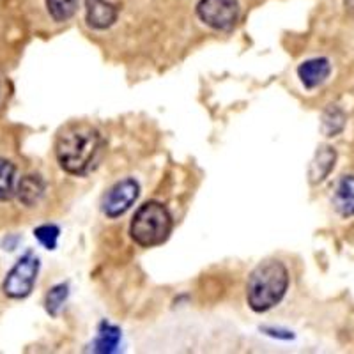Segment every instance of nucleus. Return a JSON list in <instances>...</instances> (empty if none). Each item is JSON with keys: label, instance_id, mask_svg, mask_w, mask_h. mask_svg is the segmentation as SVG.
<instances>
[{"label": "nucleus", "instance_id": "1", "mask_svg": "<svg viewBox=\"0 0 354 354\" xmlns=\"http://www.w3.org/2000/svg\"><path fill=\"white\" fill-rule=\"evenodd\" d=\"M101 147V135L88 122H71L55 138L57 163L69 176H85Z\"/></svg>", "mask_w": 354, "mask_h": 354}, {"label": "nucleus", "instance_id": "2", "mask_svg": "<svg viewBox=\"0 0 354 354\" xmlns=\"http://www.w3.org/2000/svg\"><path fill=\"white\" fill-rule=\"evenodd\" d=\"M290 277L287 266L278 259L261 262L248 277L246 301L257 314H264L282 303L289 289Z\"/></svg>", "mask_w": 354, "mask_h": 354}, {"label": "nucleus", "instance_id": "3", "mask_svg": "<svg viewBox=\"0 0 354 354\" xmlns=\"http://www.w3.org/2000/svg\"><path fill=\"white\" fill-rule=\"evenodd\" d=\"M174 221L169 209L161 202L142 204L129 223V236L142 248H154L169 239Z\"/></svg>", "mask_w": 354, "mask_h": 354}, {"label": "nucleus", "instance_id": "4", "mask_svg": "<svg viewBox=\"0 0 354 354\" xmlns=\"http://www.w3.org/2000/svg\"><path fill=\"white\" fill-rule=\"evenodd\" d=\"M39 259L34 252H25L11 270L6 274L2 282V294L9 299H25L32 294L36 286L37 274H39Z\"/></svg>", "mask_w": 354, "mask_h": 354}, {"label": "nucleus", "instance_id": "5", "mask_svg": "<svg viewBox=\"0 0 354 354\" xmlns=\"http://www.w3.org/2000/svg\"><path fill=\"white\" fill-rule=\"evenodd\" d=\"M197 17L218 32H230L239 21V0H198Z\"/></svg>", "mask_w": 354, "mask_h": 354}, {"label": "nucleus", "instance_id": "6", "mask_svg": "<svg viewBox=\"0 0 354 354\" xmlns=\"http://www.w3.org/2000/svg\"><path fill=\"white\" fill-rule=\"evenodd\" d=\"M138 195H140V185L131 177H126L122 181L115 183L103 197V204H101L103 214L110 220L122 216L138 201Z\"/></svg>", "mask_w": 354, "mask_h": 354}, {"label": "nucleus", "instance_id": "7", "mask_svg": "<svg viewBox=\"0 0 354 354\" xmlns=\"http://www.w3.org/2000/svg\"><path fill=\"white\" fill-rule=\"evenodd\" d=\"M119 9L109 0H85V20L94 30H106L115 25Z\"/></svg>", "mask_w": 354, "mask_h": 354}, {"label": "nucleus", "instance_id": "8", "mask_svg": "<svg viewBox=\"0 0 354 354\" xmlns=\"http://www.w3.org/2000/svg\"><path fill=\"white\" fill-rule=\"evenodd\" d=\"M46 195V181L39 174H25L20 177L17 189V202L25 209H34Z\"/></svg>", "mask_w": 354, "mask_h": 354}, {"label": "nucleus", "instance_id": "9", "mask_svg": "<svg viewBox=\"0 0 354 354\" xmlns=\"http://www.w3.org/2000/svg\"><path fill=\"white\" fill-rule=\"evenodd\" d=\"M20 167L12 158L0 154V205L17 201V189L20 183Z\"/></svg>", "mask_w": 354, "mask_h": 354}, {"label": "nucleus", "instance_id": "10", "mask_svg": "<svg viewBox=\"0 0 354 354\" xmlns=\"http://www.w3.org/2000/svg\"><path fill=\"white\" fill-rule=\"evenodd\" d=\"M331 75V64L324 57H315V59H308V61L301 62L298 68V78L303 84V87L312 91L322 85L330 78Z\"/></svg>", "mask_w": 354, "mask_h": 354}, {"label": "nucleus", "instance_id": "11", "mask_svg": "<svg viewBox=\"0 0 354 354\" xmlns=\"http://www.w3.org/2000/svg\"><path fill=\"white\" fill-rule=\"evenodd\" d=\"M335 161H337V151L330 147V145H322L321 149L315 153L314 160H312L308 167L310 185L317 186L326 181V177L335 169Z\"/></svg>", "mask_w": 354, "mask_h": 354}, {"label": "nucleus", "instance_id": "12", "mask_svg": "<svg viewBox=\"0 0 354 354\" xmlns=\"http://www.w3.org/2000/svg\"><path fill=\"white\" fill-rule=\"evenodd\" d=\"M333 205L340 216H354V176H342L333 194Z\"/></svg>", "mask_w": 354, "mask_h": 354}, {"label": "nucleus", "instance_id": "13", "mask_svg": "<svg viewBox=\"0 0 354 354\" xmlns=\"http://www.w3.org/2000/svg\"><path fill=\"white\" fill-rule=\"evenodd\" d=\"M121 342V330L112 322L103 321L97 328V337L94 340L96 353H115Z\"/></svg>", "mask_w": 354, "mask_h": 354}, {"label": "nucleus", "instance_id": "14", "mask_svg": "<svg viewBox=\"0 0 354 354\" xmlns=\"http://www.w3.org/2000/svg\"><path fill=\"white\" fill-rule=\"evenodd\" d=\"M346 122H347V115L340 106L330 105L324 112H322L321 128H322V133H324L326 137H337L338 133L344 131Z\"/></svg>", "mask_w": 354, "mask_h": 354}, {"label": "nucleus", "instance_id": "15", "mask_svg": "<svg viewBox=\"0 0 354 354\" xmlns=\"http://www.w3.org/2000/svg\"><path fill=\"white\" fill-rule=\"evenodd\" d=\"M44 6L55 24H66L77 15L78 0H44Z\"/></svg>", "mask_w": 354, "mask_h": 354}, {"label": "nucleus", "instance_id": "16", "mask_svg": "<svg viewBox=\"0 0 354 354\" xmlns=\"http://www.w3.org/2000/svg\"><path fill=\"white\" fill-rule=\"evenodd\" d=\"M68 296H69L68 283L53 286L52 289L46 292V296H44V308H46V312H48L52 317H57V315L61 314L64 303L68 301Z\"/></svg>", "mask_w": 354, "mask_h": 354}, {"label": "nucleus", "instance_id": "17", "mask_svg": "<svg viewBox=\"0 0 354 354\" xmlns=\"http://www.w3.org/2000/svg\"><path fill=\"white\" fill-rule=\"evenodd\" d=\"M34 238L46 250H55L59 238H61V229L55 223H43L34 229Z\"/></svg>", "mask_w": 354, "mask_h": 354}, {"label": "nucleus", "instance_id": "18", "mask_svg": "<svg viewBox=\"0 0 354 354\" xmlns=\"http://www.w3.org/2000/svg\"><path fill=\"white\" fill-rule=\"evenodd\" d=\"M4 97H6L4 82H2V77H0V106H2V103H4Z\"/></svg>", "mask_w": 354, "mask_h": 354}]
</instances>
